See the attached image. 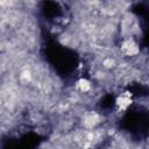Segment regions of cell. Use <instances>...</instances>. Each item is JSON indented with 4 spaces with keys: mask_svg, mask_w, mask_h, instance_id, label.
<instances>
[{
    "mask_svg": "<svg viewBox=\"0 0 149 149\" xmlns=\"http://www.w3.org/2000/svg\"><path fill=\"white\" fill-rule=\"evenodd\" d=\"M102 65H104V68H106V69H112V68H114V66L116 65V63H115L114 58L107 57V58H105V59L102 61Z\"/></svg>",
    "mask_w": 149,
    "mask_h": 149,
    "instance_id": "5b68a950",
    "label": "cell"
},
{
    "mask_svg": "<svg viewBox=\"0 0 149 149\" xmlns=\"http://www.w3.org/2000/svg\"><path fill=\"white\" fill-rule=\"evenodd\" d=\"M121 50L127 56H136L140 52V48H139L137 43L134 40H132V38H127V40H125L122 42Z\"/></svg>",
    "mask_w": 149,
    "mask_h": 149,
    "instance_id": "6da1fadb",
    "label": "cell"
},
{
    "mask_svg": "<svg viewBox=\"0 0 149 149\" xmlns=\"http://www.w3.org/2000/svg\"><path fill=\"white\" fill-rule=\"evenodd\" d=\"M130 105H132V99H130V94H129L128 92L122 93L121 95L118 97V99H116V106L119 107V109L125 111V109H127Z\"/></svg>",
    "mask_w": 149,
    "mask_h": 149,
    "instance_id": "7a4b0ae2",
    "label": "cell"
},
{
    "mask_svg": "<svg viewBox=\"0 0 149 149\" xmlns=\"http://www.w3.org/2000/svg\"><path fill=\"white\" fill-rule=\"evenodd\" d=\"M98 120H99L98 115H97L95 113H93V114L87 115V116L85 118V123H86V126H88V127H93V126L98 122Z\"/></svg>",
    "mask_w": 149,
    "mask_h": 149,
    "instance_id": "277c9868",
    "label": "cell"
},
{
    "mask_svg": "<svg viewBox=\"0 0 149 149\" xmlns=\"http://www.w3.org/2000/svg\"><path fill=\"white\" fill-rule=\"evenodd\" d=\"M77 87H78L81 92L86 93V92H88V91L91 90L92 85H91V81H90L88 79H86V78H81V79H79V80L77 81Z\"/></svg>",
    "mask_w": 149,
    "mask_h": 149,
    "instance_id": "3957f363",
    "label": "cell"
}]
</instances>
